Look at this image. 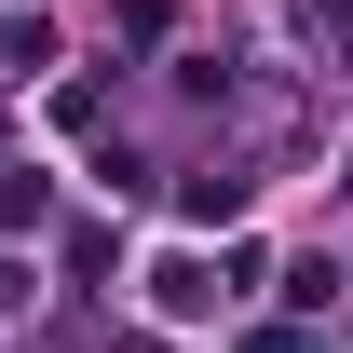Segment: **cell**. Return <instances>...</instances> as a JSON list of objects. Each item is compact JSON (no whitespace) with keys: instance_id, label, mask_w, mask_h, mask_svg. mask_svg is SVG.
I'll list each match as a JSON object with an SVG mask.
<instances>
[{"instance_id":"obj_1","label":"cell","mask_w":353,"mask_h":353,"mask_svg":"<svg viewBox=\"0 0 353 353\" xmlns=\"http://www.w3.org/2000/svg\"><path fill=\"white\" fill-rule=\"evenodd\" d=\"M218 299H231V285H218L204 259H150V312H176V326H190V312H218Z\"/></svg>"},{"instance_id":"obj_2","label":"cell","mask_w":353,"mask_h":353,"mask_svg":"<svg viewBox=\"0 0 353 353\" xmlns=\"http://www.w3.org/2000/svg\"><path fill=\"white\" fill-rule=\"evenodd\" d=\"M54 218V190H41V163H0V231H41Z\"/></svg>"},{"instance_id":"obj_3","label":"cell","mask_w":353,"mask_h":353,"mask_svg":"<svg viewBox=\"0 0 353 353\" xmlns=\"http://www.w3.org/2000/svg\"><path fill=\"white\" fill-rule=\"evenodd\" d=\"M41 54H54V28H41V14H14V28H0V82H41Z\"/></svg>"}]
</instances>
